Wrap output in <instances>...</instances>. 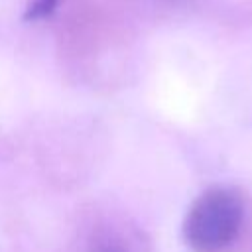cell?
<instances>
[{"label": "cell", "mask_w": 252, "mask_h": 252, "mask_svg": "<svg viewBox=\"0 0 252 252\" xmlns=\"http://www.w3.org/2000/svg\"><path fill=\"white\" fill-rule=\"evenodd\" d=\"M242 217L244 203L234 189H209L195 199L185 217V242L193 252H222L238 236Z\"/></svg>", "instance_id": "cell-1"}, {"label": "cell", "mask_w": 252, "mask_h": 252, "mask_svg": "<svg viewBox=\"0 0 252 252\" xmlns=\"http://www.w3.org/2000/svg\"><path fill=\"white\" fill-rule=\"evenodd\" d=\"M59 2L61 0H30V4L26 8V14H24V20L32 22V20L47 18V16H51L55 12Z\"/></svg>", "instance_id": "cell-2"}, {"label": "cell", "mask_w": 252, "mask_h": 252, "mask_svg": "<svg viewBox=\"0 0 252 252\" xmlns=\"http://www.w3.org/2000/svg\"><path fill=\"white\" fill-rule=\"evenodd\" d=\"M100 252H120V250H114V248H104V250H100Z\"/></svg>", "instance_id": "cell-3"}]
</instances>
